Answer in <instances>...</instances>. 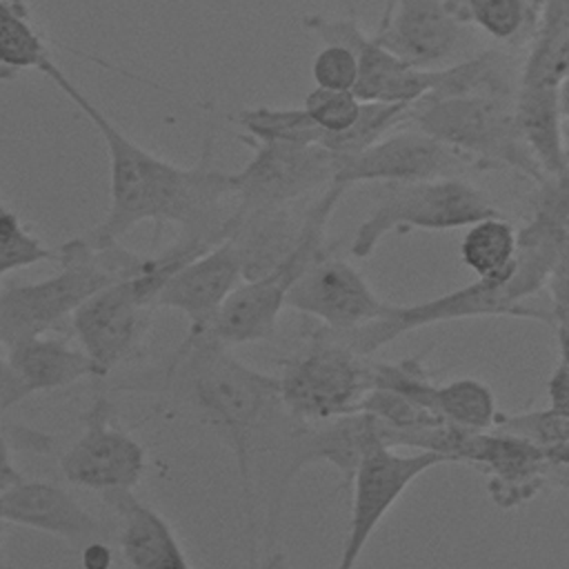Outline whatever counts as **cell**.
<instances>
[{
  "label": "cell",
  "mask_w": 569,
  "mask_h": 569,
  "mask_svg": "<svg viewBox=\"0 0 569 569\" xmlns=\"http://www.w3.org/2000/svg\"><path fill=\"white\" fill-rule=\"evenodd\" d=\"M0 518L4 525L44 531L76 547H84L93 540H109L102 520L84 509L64 487L47 480L18 478L2 487Z\"/></svg>",
  "instance_id": "obj_19"
},
{
  "label": "cell",
  "mask_w": 569,
  "mask_h": 569,
  "mask_svg": "<svg viewBox=\"0 0 569 569\" xmlns=\"http://www.w3.org/2000/svg\"><path fill=\"white\" fill-rule=\"evenodd\" d=\"M358 56L342 44H325L311 62V78L316 87L322 89L353 91L358 84Z\"/></svg>",
  "instance_id": "obj_35"
},
{
  "label": "cell",
  "mask_w": 569,
  "mask_h": 569,
  "mask_svg": "<svg viewBox=\"0 0 569 569\" xmlns=\"http://www.w3.org/2000/svg\"><path fill=\"white\" fill-rule=\"evenodd\" d=\"M569 76V0H542L520 82L551 84Z\"/></svg>",
  "instance_id": "obj_23"
},
{
  "label": "cell",
  "mask_w": 569,
  "mask_h": 569,
  "mask_svg": "<svg viewBox=\"0 0 569 569\" xmlns=\"http://www.w3.org/2000/svg\"><path fill=\"white\" fill-rule=\"evenodd\" d=\"M287 309L320 320L329 331L345 333L382 318L389 302L373 293L351 262L325 253L289 289Z\"/></svg>",
  "instance_id": "obj_15"
},
{
  "label": "cell",
  "mask_w": 569,
  "mask_h": 569,
  "mask_svg": "<svg viewBox=\"0 0 569 569\" xmlns=\"http://www.w3.org/2000/svg\"><path fill=\"white\" fill-rule=\"evenodd\" d=\"M80 565L82 569H111L113 553L109 540H93L80 547Z\"/></svg>",
  "instance_id": "obj_39"
},
{
  "label": "cell",
  "mask_w": 569,
  "mask_h": 569,
  "mask_svg": "<svg viewBox=\"0 0 569 569\" xmlns=\"http://www.w3.org/2000/svg\"><path fill=\"white\" fill-rule=\"evenodd\" d=\"M53 62L51 42L38 29L24 0L0 4V78L9 80L20 71L42 69Z\"/></svg>",
  "instance_id": "obj_25"
},
{
  "label": "cell",
  "mask_w": 569,
  "mask_h": 569,
  "mask_svg": "<svg viewBox=\"0 0 569 569\" xmlns=\"http://www.w3.org/2000/svg\"><path fill=\"white\" fill-rule=\"evenodd\" d=\"M547 393H549V407L562 416H569V371L560 362L549 378Z\"/></svg>",
  "instance_id": "obj_38"
},
{
  "label": "cell",
  "mask_w": 569,
  "mask_h": 569,
  "mask_svg": "<svg viewBox=\"0 0 569 569\" xmlns=\"http://www.w3.org/2000/svg\"><path fill=\"white\" fill-rule=\"evenodd\" d=\"M389 425L369 411H356L329 422L309 425L305 440V465L329 462L340 476L342 485L351 487L360 460L380 445H389Z\"/></svg>",
  "instance_id": "obj_21"
},
{
  "label": "cell",
  "mask_w": 569,
  "mask_h": 569,
  "mask_svg": "<svg viewBox=\"0 0 569 569\" xmlns=\"http://www.w3.org/2000/svg\"><path fill=\"white\" fill-rule=\"evenodd\" d=\"M2 449L9 453L29 451V453H49L53 449V440L47 433H40L24 425H2Z\"/></svg>",
  "instance_id": "obj_37"
},
{
  "label": "cell",
  "mask_w": 569,
  "mask_h": 569,
  "mask_svg": "<svg viewBox=\"0 0 569 569\" xmlns=\"http://www.w3.org/2000/svg\"><path fill=\"white\" fill-rule=\"evenodd\" d=\"M547 291L551 300L549 309L553 316V329L569 327V247H565L556 260L547 280Z\"/></svg>",
  "instance_id": "obj_36"
},
{
  "label": "cell",
  "mask_w": 569,
  "mask_h": 569,
  "mask_svg": "<svg viewBox=\"0 0 569 569\" xmlns=\"http://www.w3.org/2000/svg\"><path fill=\"white\" fill-rule=\"evenodd\" d=\"M460 260L480 280H509L518 264V229L505 216L467 227L460 240Z\"/></svg>",
  "instance_id": "obj_24"
},
{
  "label": "cell",
  "mask_w": 569,
  "mask_h": 569,
  "mask_svg": "<svg viewBox=\"0 0 569 569\" xmlns=\"http://www.w3.org/2000/svg\"><path fill=\"white\" fill-rule=\"evenodd\" d=\"M102 498L118 518L120 551L131 569H193L160 511L133 491H107Z\"/></svg>",
  "instance_id": "obj_20"
},
{
  "label": "cell",
  "mask_w": 569,
  "mask_h": 569,
  "mask_svg": "<svg viewBox=\"0 0 569 569\" xmlns=\"http://www.w3.org/2000/svg\"><path fill=\"white\" fill-rule=\"evenodd\" d=\"M558 338V351H560V365L569 371V327H556Z\"/></svg>",
  "instance_id": "obj_41"
},
{
  "label": "cell",
  "mask_w": 569,
  "mask_h": 569,
  "mask_svg": "<svg viewBox=\"0 0 569 569\" xmlns=\"http://www.w3.org/2000/svg\"><path fill=\"white\" fill-rule=\"evenodd\" d=\"M516 100L505 93L425 96L407 120L469 158L478 171H516L538 184L547 176L522 136Z\"/></svg>",
  "instance_id": "obj_5"
},
{
  "label": "cell",
  "mask_w": 569,
  "mask_h": 569,
  "mask_svg": "<svg viewBox=\"0 0 569 569\" xmlns=\"http://www.w3.org/2000/svg\"><path fill=\"white\" fill-rule=\"evenodd\" d=\"M244 133L260 142H289V144H320L325 131L313 122L305 107H244L229 116Z\"/></svg>",
  "instance_id": "obj_26"
},
{
  "label": "cell",
  "mask_w": 569,
  "mask_h": 569,
  "mask_svg": "<svg viewBox=\"0 0 569 569\" xmlns=\"http://www.w3.org/2000/svg\"><path fill=\"white\" fill-rule=\"evenodd\" d=\"M305 31L325 44L349 47L358 56V84L353 93L362 102L416 104L440 87L442 69H416L389 49L373 33L362 31L356 18L309 13L302 18Z\"/></svg>",
  "instance_id": "obj_11"
},
{
  "label": "cell",
  "mask_w": 569,
  "mask_h": 569,
  "mask_svg": "<svg viewBox=\"0 0 569 569\" xmlns=\"http://www.w3.org/2000/svg\"><path fill=\"white\" fill-rule=\"evenodd\" d=\"M558 100H560V111L562 118H569V76L560 82L558 87Z\"/></svg>",
  "instance_id": "obj_42"
},
{
  "label": "cell",
  "mask_w": 569,
  "mask_h": 569,
  "mask_svg": "<svg viewBox=\"0 0 569 569\" xmlns=\"http://www.w3.org/2000/svg\"><path fill=\"white\" fill-rule=\"evenodd\" d=\"M82 433L60 456L62 478L91 491H133L147 471V449L113 420L104 393L82 413Z\"/></svg>",
  "instance_id": "obj_10"
},
{
  "label": "cell",
  "mask_w": 569,
  "mask_h": 569,
  "mask_svg": "<svg viewBox=\"0 0 569 569\" xmlns=\"http://www.w3.org/2000/svg\"><path fill=\"white\" fill-rule=\"evenodd\" d=\"M253 156L236 173L233 182V218L278 211L311 200L333 184L336 153L320 144L260 142L247 133H238Z\"/></svg>",
  "instance_id": "obj_8"
},
{
  "label": "cell",
  "mask_w": 569,
  "mask_h": 569,
  "mask_svg": "<svg viewBox=\"0 0 569 569\" xmlns=\"http://www.w3.org/2000/svg\"><path fill=\"white\" fill-rule=\"evenodd\" d=\"M467 27L449 0H387L373 38L416 69H442L460 62Z\"/></svg>",
  "instance_id": "obj_14"
},
{
  "label": "cell",
  "mask_w": 569,
  "mask_h": 569,
  "mask_svg": "<svg viewBox=\"0 0 569 569\" xmlns=\"http://www.w3.org/2000/svg\"><path fill=\"white\" fill-rule=\"evenodd\" d=\"M0 409L7 413L33 393L69 387L93 378V362L87 351L67 338L42 333L2 347Z\"/></svg>",
  "instance_id": "obj_18"
},
{
  "label": "cell",
  "mask_w": 569,
  "mask_h": 569,
  "mask_svg": "<svg viewBox=\"0 0 569 569\" xmlns=\"http://www.w3.org/2000/svg\"><path fill=\"white\" fill-rule=\"evenodd\" d=\"M325 329L313 333L311 345L291 358L280 380V396L293 418L320 425L360 411L371 389V362Z\"/></svg>",
  "instance_id": "obj_7"
},
{
  "label": "cell",
  "mask_w": 569,
  "mask_h": 569,
  "mask_svg": "<svg viewBox=\"0 0 569 569\" xmlns=\"http://www.w3.org/2000/svg\"><path fill=\"white\" fill-rule=\"evenodd\" d=\"M327 253L325 236L307 229L296 249L269 273L242 280L222 305L209 333L227 347L260 342L276 333L287 293L296 280Z\"/></svg>",
  "instance_id": "obj_12"
},
{
  "label": "cell",
  "mask_w": 569,
  "mask_h": 569,
  "mask_svg": "<svg viewBox=\"0 0 569 569\" xmlns=\"http://www.w3.org/2000/svg\"><path fill=\"white\" fill-rule=\"evenodd\" d=\"M493 429L520 436V438L547 449L551 445L569 440V416H562V413L553 411L551 407L522 411V413H509V416L500 413Z\"/></svg>",
  "instance_id": "obj_32"
},
{
  "label": "cell",
  "mask_w": 569,
  "mask_h": 569,
  "mask_svg": "<svg viewBox=\"0 0 569 569\" xmlns=\"http://www.w3.org/2000/svg\"><path fill=\"white\" fill-rule=\"evenodd\" d=\"M116 389L156 391L207 425L233 453L247 522L253 531L258 482L271 469L276 516L289 482L305 469L309 425L289 413L280 380L238 360L209 331L184 336L158 371L129 378Z\"/></svg>",
  "instance_id": "obj_1"
},
{
  "label": "cell",
  "mask_w": 569,
  "mask_h": 569,
  "mask_svg": "<svg viewBox=\"0 0 569 569\" xmlns=\"http://www.w3.org/2000/svg\"><path fill=\"white\" fill-rule=\"evenodd\" d=\"M42 73L87 116L109 153V209L91 231L98 240H120L140 222H151L156 233L167 224L178 227V238L202 247L224 240L233 213L231 173L213 164V133L207 136L202 156L193 167L164 160L124 136L53 62Z\"/></svg>",
  "instance_id": "obj_2"
},
{
  "label": "cell",
  "mask_w": 569,
  "mask_h": 569,
  "mask_svg": "<svg viewBox=\"0 0 569 569\" xmlns=\"http://www.w3.org/2000/svg\"><path fill=\"white\" fill-rule=\"evenodd\" d=\"M302 107L325 133H342L358 120L362 100L353 91L316 87L307 93Z\"/></svg>",
  "instance_id": "obj_33"
},
{
  "label": "cell",
  "mask_w": 569,
  "mask_h": 569,
  "mask_svg": "<svg viewBox=\"0 0 569 569\" xmlns=\"http://www.w3.org/2000/svg\"><path fill=\"white\" fill-rule=\"evenodd\" d=\"M436 411L445 422L469 431H489L500 418L491 387L478 378H456L438 385Z\"/></svg>",
  "instance_id": "obj_28"
},
{
  "label": "cell",
  "mask_w": 569,
  "mask_h": 569,
  "mask_svg": "<svg viewBox=\"0 0 569 569\" xmlns=\"http://www.w3.org/2000/svg\"><path fill=\"white\" fill-rule=\"evenodd\" d=\"M256 569H291V562L284 551H271L258 562Z\"/></svg>",
  "instance_id": "obj_40"
},
{
  "label": "cell",
  "mask_w": 569,
  "mask_h": 569,
  "mask_svg": "<svg viewBox=\"0 0 569 569\" xmlns=\"http://www.w3.org/2000/svg\"><path fill=\"white\" fill-rule=\"evenodd\" d=\"M460 462L487 476V491L496 507L516 509L547 487L545 449L507 431H469L460 447Z\"/></svg>",
  "instance_id": "obj_17"
},
{
  "label": "cell",
  "mask_w": 569,
  "mask_h": 569,
  "mask_svg": "<svg viewBox=\"0 0 569 569\" xmlns=\"http://www.w3.org/2000/svg\"><path fill=\"white\" fill-rule=\"evenodd\" d=\"M398 449L380 445L360 460L349 487L351 513L336 569H356L369 538L400 496L429 469L453 462L449 456L436 451L411 449L409 453H400Z\"/></svg>",
  "instance_id": "obj_9"
},
{
  "label": "cell",
  "mask_w": 569,
  "mask_h": 569,
  "mask_svg": "<svg viewBox=\"0 0 569 569\" xmlns=\"http://www.w3.org/2000/svg\"><path fill=\"white\" fill-rule=\"evenodd\" d=\"M204 251L207 247L176 238L173 244L149 256L142 271L102 289L71 316L73 336L91 358L96 380L109 378L113 369L138 353L153 311L160 309L158 296L164 282Z\"/></svg>",
  "instance_id": "obj_4"
},
{
  "label": "cell",
  "mask_w": 569,
  "mask_h": 569,
  "mask_svg": "<svg viewBox=\"0 0 569 569\" xmlns=\"http://www.w3.org/2000/svg\"><path fill=\"white\" fill-rule=\"evenodd\" d=\"M531 218L569 244V173L547 176L536 184Z\"/></svg>",
  "instance_id": "obj_34"
},
{
  "label": "cell",
  "mask_w": 569,
  "mask_h": 569,
  "mask_svg": "<svg viewBox=\"0 0 569 569\" xmlns=\"http://www.w3.org/2000/svg\"><path fill=\"white\" fill-rule=\"evenodd\" d=\"M460 22L473 24L498 42H516L536 29V0H449Z\"/></svg>",
  "instance_id": "obj_27"
},
{
  "label": "cell",
  "mask_w": 569,
  "mask_h": 569,
  "mask_svg": "<svg viewBox=\"0 0 569 569\" xmlns=\"http://www.w3.org/2000/svg\"><path fill=\"white\" fill-rule=\"evenodd\" d=\"M467 171H478L469 158L438 138L411 129L389 133L360 153L336 156L333 184L349 189L360 182H418Z\"/></svg>",
  "instance_id": "obj_13"
},
{
  "label": "cell",
  "mask_w": 569,
  "mask_h": 569,
  "mask_svg": "<svg viewBox=\"0 0 569 569\" xmlns=\"http://www.w3.org/2000/svg\"><path fill=\"white\" fill-rule=\"evenodd\" d=\"M40 262H58V249L47 247L31 233L7 202L0 207V276Z\"/></svg>",
  "instance_id": "obj_30"
},
{
  "label": "cell",
  "mask_w": 569,
  "mask_h": 569,
  "mask_svg": "<svg viewBox=\"0 0 569 569\" xmlns=\"http://www.w3.org/2000/svg\"><path fill=\"white\" fill-rule=\"evenodd\" d=\"M562 149H565V158L569 164V118H565V122H562Z\"/></svg>",
  "instance_id": "obj_43"
},
{
  "label": "cell",
  "mask_w": 569,
  "mask_h": 569,
  "mask_svg": "<svg viewBox=\"0 0 569 569\" xmlns=\"http://www.w3.org/2000/svg\"><path fill=\"white\" fill-rule=\"evenodd\" d=\"M244 280L242 253L233 240H222L184 262L162 287L160 309H173L187 318V333H207L227 298Z\"/></svg>",
  "instance_id": "obj_16"
},
{
  "label": "cell",
  "mask_w": 569,
  "mask_h": 569,
  "mask_svg": "<svg viewBox=\"0 0 569 569\" xmlns=\"http://www.w3.org/2000/svg\"><path fill=\"white\" fill-rule=\"evenodd\" d=\"M540 2H542V0H536V4H538V7H540Z\"/></svg>",
  "instance_id": "obj_44"
},
{
  "label": "cell",
  "mask_w": 569,
  "mask_h": 569,
  "mask_svg": "<svg viewBox=\"0 0 569 569\" xmlns=\"http://www.w3.org/2000/svg\"><path fill=\"white\" fill-rule=\"evenodd\" d=\"M522 136L533 151L545 176H565L569 164L562 149V111L558 87L520 82L516 100Z\"/></svg>",
  "instance_id": "obj_22"
},
{
  "label": "cell",
  "mask_w": 569,
  "mask_h": 569,
  "mask_svg": "<svg viewBox=\"0 0 569 569\" xmlns=\"http://www.w3.org/2000/svg\"><path fill=\"white\" fill-rule=\"evenodd\" d=\"M147 262L149 256L133 253L120 240H98L91 233L67 240L58 247V271L53 276L2 289V347L49 333L89 298L142 271Z\"/></svg>",
  "instance_id": "obj_3"
},
{
  "label": "cell",
  "mask_w": 569,
  "mask_h": 569,
  "mask_svg": "<svg viewBox=\"0 0 569 569\" xmlns=\"http://www.w3.org/2000/svg\"><path fill=\"white\" fill-rule=\"evenodd\" d=\"M376 207L353 233L349 253L369 258L387 233L467 229L485 218L502 216L493 200L462 176L382 182L376 191Z\"/></svg>",
  "instance_id": "obj_6"
},
{
  "label": "cell",
  "mask_w": 569,
  "mask_h": 569,
  "mask_svg": "<svg viewBox=\"0 0 569 569\" xmlns=\"http://www.w3.org/2000/svg\"><path fill=\"white\" fill-rule=\"evenodd\" d=\"M411 104L402 102H362L360 116L342 133H325L322 147L336 156H351L369 149L389 131L409 118Z\"/></svg>",
  "instance_id": "obj_29"
},
{
  "label": "cell",
  "mask_w": 569,
  "mask_h": 569,
  "mask_svg": "<svg viewBox=\"0 0 569 569\" xmlns=\"http://www.w3.org/2000/svg\"><path fill=\"white\" fill-rule=\"evenodd\" d=\"M373 387L400 393L438 416L436 411L438 385L431 380L427 367L418 358H405L398 362H371V389Z\"/></svg>",
  "instance_id": "obj_31"
}]
</instances>
